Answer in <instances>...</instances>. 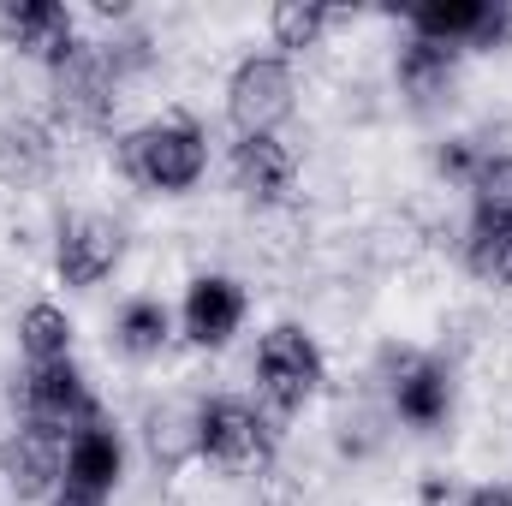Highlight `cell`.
<instances>
[{"mask_svg": "<svg viewBox=\"0 0 512 506\" xmlns=\"http://www.w3.org/2000/svg\"><path fill=\"white\" fill-rule=\"evenodd\" d=\"M483 18H489V0H423L405 12V30L423 36V42H441V48H477L483 36Z\"/></svg>", "mask_w": 512, "mask_h": 506, "instance_id": "cell-18", "label": "cell"}, {"mask_svg": "<svg viewBox=\"0 0 512 506\" xmlns=\"http://www.w3.org/2000/svg\"><path fill=\"white\" fill-rule=\"evenodd\" d=\"M120 78L102 60L96 42H78V54L66 66L48 72V126L54 131H108L120 108Z\"/></svg>", "mask_w": 512, "mask_h": 506, "instance_id": "cell-4", "label": "cell"}, {"mask_svg": "<svg viewBox=\"0 0 512 506\" xmlns=\"http://www.w3.org/2000/svg\"><path fill=\"white\" fill-rule=\"evenodd\" d=\"M274 423L268 411L251 399H233V393H215L203 399V417H197V459L227 471V477H268L274 465Z\"/></svg>", "mask_w": 512, "mask_h": 506, "instance_id": "cell-2", "label": "cell"}, {"mask_svg": "<svg viewBox=\"0 0 512 506\" xmlns=\"http://www.w3.org/2000/svg\"><path fill=\"white\" fill-rule=\"evenodd\" d=\"M477 167H483V143H477V137H441V143H435V173H441L453 191H465V185L477 179Z\"/></svg>", "mask_w": 512, "mask_h": 506, "instance_id": "cell-23", "label": "cell"}, {"mask_svg": "<svg viewBox=\"0 0 512 506\" xmlns=\"http://www.w3.org/2000/svg\"><path fill=\"white\" fill-rule=\"evenodd\" d=\"M334 429H340V453H352V459H370L382 447V417L370 405H346L334 417Z\"/></svg>", "mask_w": 512, "mask_h": 506, "instance_id": "cell-24", "label": "cell"}, {"mask_svg": "<svg viewBox=\"0 0 512 506\" xmlns=\"http://www.w3.org/2000/svg\"><path fill=\"white\" fill-rule=\"evenodd\" d=\"M465 489H471V483H459V477H447V471H429V477L417 483V506H459Z\"/></svg>", "mask_w": 512, "mask_h": 506, "instance_id": "cell-25", "label": "cell"}, {"mask_svg": "<svg viewBox=\"0 0 512 506\" xmlns=\"http://www.w3.org/2000/svg\"><path fill=\"white\" fill-rule=\"evenodd\" d=\"M120 477H126V441L108 417L66 435V489H84V495L108 501L120 489Z\"/></svg>", "mask_w": 512, "mask_h": 506, "instance_id": "cell-15", "label": "cell"}, {"mask_svg": "<svg viewBox=\"0 0 512 506\" xmlns=\"http://www.w3.org/2000/svg\"><path fill=\"white\" fill-rule=\"evenodd\" d=\"M0 477L18 501H48L66 483V441L36 423H12V435L0 441Z\"/></svg>", "mask_w": 512, "mask_h": 506, "instance_id": "cell-13", "label": "cell"}, {"mask_svg": "<svg viewBox=\"0 0 512 506\" xmlns=\"http://www.w3.org/2000/svg\"><path fill=\"white\" fill-rule=\"evenodd\" d=\"M298 108V72L286 54H245L227 72V120L239 137H280Z\"/></svg>", "mask_w": 512, "mask_h": 506, "instance_id": "cell-5", "label": "cell"}, {"mask_svg": "<svg viewBox=\"0 0 512 506\" xmlns=\"http://www.w3.org/2000/svg\"><path fill=\"white\" fill-rule=\"evenodd\" d=\"M251 370H256V393H262V405H268L274 417H292V411H304V405L322 393V381H328V358H322V346H316L298 322H280V328L262 334Z\"/></svg>", "mask_w": 512, "mask_h": 506, "instance_id": "cell-3", "label": "cell"}, {"mask_svg": "<svg viewBox=\"0 0 512 506\" xmlns=\"http://www.w3.org/2000/svg\"><path fill=\"white\" fill-rule=\"evenodd\" d=\"M18 352H24L30 370H36V364H66V358H72V316H66L60 304L36 298V304L18 316Z\"/></svg>", "mask_w": 512, "mask_h": 506, "instance_id": "cell-19", "label": "cell"}, {"mask_svg": "<svg viewBox=\"0 0 512 506\" xmlns=\"http://www.w3.org/2000/svg\"><path fill=\"white\" fill-rule=\"evenodd\" d=\"M173 328H179V316L161 298L137 292V298L120 304V316H114V352L131 358V364H149V358H161L173 346Z\"/></svg>", "mask_w": 512, "mask_h": 506, "instance_id": "cell-17", "label": "cell"}, {"mask_svg": "<svg viewBox=\"0 0 512 506\" xmlns=\"http://www.w3.org/2000/svg\"><path fill=\"white\" fill-rule=\"evenodd\" d=\"M245 316H251V292L233 274H197L185 286V304H179V334L197 352H221V346H233Z\"/></svg>", "mask_w": 512, "mask_h": 506, "instance_id": "cell-10", "label": "cell"}, {"mask_svg": "<svg viewBox=\"0 0 512 506\" xmlns=\"http://www.w3.org/2000/svg\"><path fill=\"white\" fill-rule=\"evenodd\" d=\"M340 24V12H328V6H316V0H280L274 12H268V36H274V48L292 60V54H304V48H322V36Z\"/></svg>", "mask_w": 512, "mask_h": 506, "instance_id": "cell-20", "label": "cell"}, {"mask_svg": "<svg viewBox=\"0 0 512 506\" xmlns=\"http://www.w3.org/2000/svg\"><path fill=\"white\" fill-rule=\"evenodd\" d=\"M60 167V131L48 114H6L0 120V185L6 191H36Z\"/></svg>", "mask_w": 512, "mask_h": 506, "instance_id": "cell-14", "label": "cell"}, {"mask_svg": "<svg viewBox=\"0 0 512 506\" xmlns=\"http://www.w3.org/2000/svg\"><path fill=\"white\" fill-rule=\"evenodd\" d=\"M120 256H126V233H120L114 215L78 209V215H66V221L54 227V274H60V286H72V292L102 286V280L120 268Z\"/></svg>", "mask_w": 512, "mask_h": 506, "instance_id": "cell-8", "label": "cell"}, {"mask_svg": "<svg viewBox=\"0 0 512 506\" xmlns=\"http://www.w3.org/2000/svg\"><path fill=\"white\" fill-rule=\"evenodd\" d=\"M459 48H441V42H423V36H405L399 42V60H393V84H399V96H405V108L411 114H441V108H453V96H459Z\"/></svg>", "mask_w": 512, "mask_h": 506, "instance_id": "cell-12", "label": "cell"}, {"mask_svg": "<svg viewBox=\"0 0 512 506\" xmlns=\"http://www.w3.org/2000/svg\"><path fill=\"white\" fill-rule=\"evenodd\" d=\"M12 399H18V423H36V429H48V435H72V429H84V423H96L102 417V405H96V393H90V381L78 370V358H66V364H24V376L12 387Z\"/></svg>", "mask_w": 512, "mask_h": 506, "instance_id": "cell-7", "label": "cell"}, {"mask_svg": "<svg viewBox=\"0 0 512 506\" xmlns=\"http://www.w3.org/2000/svg\"><path fill=\"white\" fill-rule=\"evenodd\" d=\"M465 197H471V227H512V155H483Z\"/></svg>", "mask_w": 512, "mask_h": 506, "instance_id": "cell-21", "label": "cell"}, {"mask_svg": "<svg viewBox=\"0 0 512 506\" xmlns=\"http://www.w3.org/2000/svg\"><path fill=\"white\" fill-rule=\"evenodd\" d=\"M42 506H108V501H96V495H84V489H66V483H60Z\"/></svg>", "mask_w": 512, "mask_h": 506, "instance_id": "cell-27", "label": "cell"}, {"mask_svg": "<svg viewBox=\"0 0 512 506\" xmlns=\"http://www.w3.org/2000/svg\"><path fill=\"white\" fill-rule=\"evenodd\" d=\"M459 262L483 286H512V227H471L459 233Z\"/></svg>", "mask_w": 512, "mask_h": 506, "instance_id": "cell-22", "label": "cell"}, {"mask_svg": "<svg viewBox=\"0 0 512 506\" xmlns=\"http://www.w3.org/2000/svg\"><path fill=\"white\" fill-rule=\"evenodd\" d=\"M0 42L12 54L42 60V72H54V66H66L78 54L84 36H78L72 6H60V0H6L0 6Z\"/></svg>", "mask_w": 512, "mask_h": 506, "instance_id": "cell-9", "label": "cell"}, {"mask_svg": "<svg viewBox=\"0 0 512 506\" xmlns=\"http://www.w3.org/2000/svg\"><path fill=\"white\" fill-rule=\"evenodd\" d=\"M227 173L251 209H286L298 191V155L286 137H239L227 155Z\"/></svg>", "mask_w": 512, "mask_h": 506, "instance_id": "cell-11", "label": "cell"}, {"mask_svg": "<svg viewBox=\"0 0 512 506\" xmlns=\"http://www.w3.org/2000/svg\"><path fill=\"white\" fill-rule=\"evenodd\" d=\"M459 506H512V483H471Z\"/></svg>", "mask_w": 512, "mask_h": 506, "instance_id": "cell-26", "label": "cell"}, {"mask_svg": "<svg viewBox=\"0 0 512 506\" xmlns=\"http://www.w3.org/2000/svg\"><path fill=\"white\" fill-rule=\"evenodd\" d=\"M120 173L149 197H185L203 173H209V131L197 126L185 108L155 114L143 126H131L114 149Z\"/></svg>", "mask_w": 512, "mask_h": 506, "instance_id": "cell-1", "label": "cell"}, {"mask_svg": "<svg viewBox=\"0 0 512 506\" xmlns=\"http://www.w3.org/2000/svg\"><path fill=\"white\" fill-rule=\"evenodd\" d=\"M197 417H203V399H191V393H167L161 405H149L143 447H149L155 471H185L197 459Z\"/></svg>", "mask_w": 512, "mask_h": 506, "instance_id": "cell-16", "label": "cell"}, {"mask_svg": "<svg viewBox=\"0 0 512 506\" xmlns=\"http://www.w3.org/2000/svg\"><path fill=\"white\" fill-rule=\"evenodd\" d=\"M376 381L387 393V411L411 429H441L453 417V370L429 352H405V346H387Z\"/></svg>", "mask_w": 512, "mask_h": 506, "instance_id": "cell-6", "label": "cell"}]
</instances>
